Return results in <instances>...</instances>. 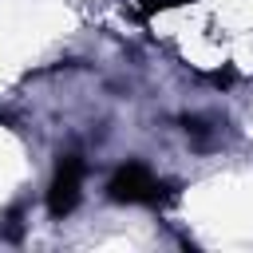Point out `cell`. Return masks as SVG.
Listing matches in <instances>:
<instances>
[{"mask_svg":"<svg viewBox=\"0 0 253 253\" xmlns=\"http://www.w3.org/2000/svg\"><path fill=\"white\" fill-rule=\"evenodd\" d=\"M107 198L119 206H166L178 198V186L158 182L142 162H123L107 182Z\"/></svg>","mask_w":253,"mask_h":253,"instance_id":"6da1fadb","label":"cell"},{"mask_svg":"<svg viewBox=\"0 0 253 253\" xmlns=\"http://www.w3.org/2000/svg\"><path fill=\"white\" fill-rule=\"evenodd\" d=\"M79 186H83V158L79 154H63L55 174H51V186H47V213L51 217H67L79 206Z\"/></svg>","mask_w":253,"mask_h":253,"instance_id":"7a4b0ae2","label":"cell"},{"mask_svg":"<svg viewBox=\"0 0 253 253\" xmlns=\"http://www.w3.org/2000/svg\"><path fill=\"white\" fill-rule=\"evenodd\" d=\"M178 4H190V0H138V16L150 20L154 12H166V8H178Z\"/></svg>","mask_w":253,"mask_h":253,"instance_id":"3957f363","label":"cell"},{"mask_svg":"<svg viewBox=\"0 0 253 253\" xmlns=\"http://www.w3.org/2000/svg\"><path fill=\"white\" fill-rule=\"evenodd\" d=\"M182 126H186V134H194L198 142H206V123H202V119H190V115H186Z\"/></svg>","mask_w":253,"mask_h":253,"instance_id":"277c9868","label":"cell"}]
</instances>
